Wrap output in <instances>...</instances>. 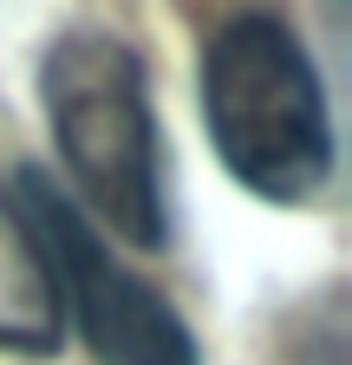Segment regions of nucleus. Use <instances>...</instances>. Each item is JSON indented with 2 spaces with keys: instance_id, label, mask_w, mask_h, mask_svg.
I'll list each match as a JSON object with an SVG mask.
<instances>
[{
  "instance_id": "nucleus-1",
  "label": "nucleus",
  "mask_w": 352,
  "mask_h": 365,
  "mask_svg": "<svg viewBox=\"0 0 352 365\" xmlns=\"http://www.w3.org/2000/svg\"><path fill=\"white\" fill-rule=\"evenodd\" d=\"M39 98H46L53 144L72 170L78 209H92L130 248H163L170 215L144 59L98 26L59 33L39 59Z\"/></svg>"
},
{
  "instance_id": "nucleus-2",
  "label": "nucleus",
  "mask_w": 352,
  "mask_h": 365,
  "mask_svg": "<svg viewBox=\"0 0 352 365\" xmlns=\"http://www.w3.org/2000/svg\"><path fill=\"white\" fill-rule=\"evenodd\" d=\"M202 118L229 176L268 202H306L333 170L320 72L294 26L274 14H235L209 39Z\"/></svg>"
},
{
  "instance_id": "nucleus-3",
  "label": "nucleus",
  "mask_w": 352,
  "mask_h": 365,
  "mask_svg": "<svg viewBox=\"0 0 352 365\" xmlns=\"http://www.w3.org/2000/svg\"><path fill=\"white\" fill-rule=\"evenodd\" d=\"M20 202H26V222L39 248L53 261V287H59V307L78 313V333L85 346L98 352V365H196V339L190 327L176 319V307L144 287L105 242L92 215H85L53 176L26 170L20 176Z\"/></svg>"
},
{
  "instance_id": "nucleus-4",
  "label": "nucleus",
  "mask_w": 352,
  "mask_h": 365,
  "mask_svg": "<svg viewBox=\"0 0 352 365\" xmlns=\"http://www.w3.org/2000/svg\"><path fill=\"white\" fill-rule=\"evenodd\" d=\"M66 339V307L53 287V261L39 248L20 190L0 182V346L46 359Z\"/></svg>"
}]
</instances>
